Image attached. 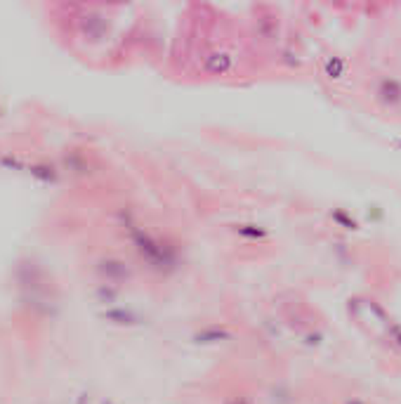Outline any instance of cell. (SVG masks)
<instances>
[{"label":"cell","mask_w":401,"mask_h":404,"mask_svg":"<svg viewBox=\"0 0 401 404\" xmlns=\"http://www.w3.org/2000/svg\"><path fill=\"white\" fill-rule=\"evenodd\" d=\"M373 100L385 111L401 109V81L397 76H380L373 86Z\"/></svg>","instance_id":"1"},{"label":"cell","mask_w":401,"mask_h":404,"mask_svg":"<svg viewBox=\"0 0 401 404\" xmlns=\"http://www.w3.org/2000/svg\"><path fill=\"white\" fill-rule=\"evenodd\" d=\"M347 73H350V62H347L345 57L340 55H326L321 59V76L326 81H333V83H338V81H345Z\"/></svg>","instance_id":"2"},{"label":"cell","mask_w":401,"mask_h":404,"mask_svg":"<svg viewBox=\"0 0 401 404\" xmlns=\"http://www.w3.org/2000/svg\"><path fill=\"white\" fill-rule=\"evenodd\" d=\"M234 64H236V59H234L231 52H213L206 64H203V69H206V73H210V76H226L229 71H234Z\"/></svg>","instance_id":"3"},{"label":"cell","mask_w":401,"mask_h":404,"mask_svg":"<svg viewBox=\"0 0 401 404\" xmlns=\"http://www.w3.org/2000/svg\"><path fill=\"white\" fill-rule=\"evenodd\" d=\"M234 232H236V237H241L248 244H262L269 239L267 227H262V224H257V222H239L236 227H234Z\"/></svg>","instance_id":"4"},{"label":"cell","mask_w":401,"mask_h":404,"mask_svg":"<svg viewBox=\"0 0 401 404\" xmlns=\"http://www.w3.org/2000/svg\"><path fill=\"white\" fill-rule=\"evenodd\" d=\"M330 220L338 224V227H343V229H352V232H357L359 229V222L354 215H350L347 211H343V208H335V211L330 213Z\"/></svg>","instance_id":"5"},{"label":"cell","mask_w":401,"mask_h":404,"mask_svg":"<svg viewBox=\"0 0 401 404\" xmlns=\"http://www.w3.org/2000/svg\"><path fill=\"white\" fill-rule=\"evenodd\" d=\"M392 338H395V343L401 348V326H395V328H392Z\"/></svg>","instance_id":"6"},{"label":"cell","mask_w":401,"mask_h":404,"mask_svg":"<svg viewBox=\"0 0 401 404\" xmlns=\"http://www.w3.org/2000/svg\"><path fill=\"white\" fill-rule=\"evenodd\" d=\"M397 145H399V149H401V140H399V142H397Z\"/></svg>","instance_id":"7"},{"label":"cell","mask_w":401,"mask_h":404,"mask_svg":"<svg viewBox=\"0 0 401 404\" xmlns=\"http://www.w3.org/2000/svg\"><path fill=\"white\" fill-rule=\"evenodd\" d=\"M352 404H361V402H352Z\"/></svg>","instance_id":"8"}]
</instances>
